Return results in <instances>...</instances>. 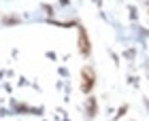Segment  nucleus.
<instances>
[{"label": "nucleus", "mask_w": 149, "mask_h": 121, "mask_svg": "<svg viewBox=\"0 0 149 121\" xmlns=\"http://www.w3.org/2000/svg\"><path fill=\"white\" fill-rule=\"evenodd\" d=\"M126 111H128V106L124 104V106H121V109L117 111V117H124V115H126Z\"/></svg>", "instance_id": "20e7f679"}, {"label": "nucleus", "mask_w": 149, "mask_h": 121, "mask_svg": "<svg viewBox=\"0 0 149 121\" xmlns=\"http://www.w3.org/2000/svg\"><path fill=\"white\" fill-rule=\"evenodd\" d=\"M87 117L90 119H94L96 117V98H87Z\"/></svg>", "instance_id": "7ed1b4c3"}, {"label": "nucleus", "mask_w": 149, "mask_h": 121, "mask_svg": "<svg viewBox=\"0 0 149 121\" xmlns=\"http://www.w3.org/2000/svg\"><path fill=\"white\" fill-rule=\"evenodd\" d=\"M130 15H132V19H136V9L134 6H130Z\"/></svg>", "instance_id": "39448f33"}, {"label": "nucleus", "mask_w": 149, "mask_h": 121, "mask_svg": "<svg viewBox=\"0 0 149 121\" xmlns=\"http://www.w3.org/2000/svg\"><path fill=\"white\" fill-rule=\"evenodd\" d=\"M94 85H96V72H94L92 66H83L81 68V91L85 96H90Z\"/></svg>", "instance_id": "f257e3e1"}, {"label": "nucleus", "mask_w": 149, "mask_h": 121, "mask_svg": "<svg viewBox=\"0 0 149 121\" xmlns=\"http://www.w3.org/2000/svg\"><path fill=\"white\" fill-rule=\"evenodd\" d=\"M145 106H147V109H149V100H145Z\"/></svg>", "instance_id": "423d86ee"}, {"label": "nucleus", "mask_w": 149, "mask_h": 121, "mask_svg": "<svg viewBox=\"0 0 149 121\" xmlns=\"http://www.w3.org/2000/svg\"><path fill=\"white\" fill-rule=\"evenodd\" d=\"M77 45H79V51L83 57H90L92 53V43H90V36H87L85 28H79V38H77Z\"/></svg>", "instance_id": "f03ea898"}]
</instances>
